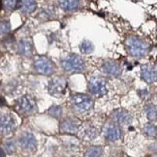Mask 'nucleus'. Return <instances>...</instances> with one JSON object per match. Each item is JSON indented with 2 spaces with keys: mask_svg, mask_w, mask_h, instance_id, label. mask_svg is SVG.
<instances>
[{
  "mask_svg": "<svg viewBox=\"0 0 157 157\" xmlns=\"http://www.w3.org/2000/svg\"><path fill=\"white\" fill-rule=\"evenodd\" d=\"M128 52L134 57H143L148 52V45L142 39L131 36L126 41Z\"/></svg>",
  "mask_w": 157,
  "mask_h": 157,
  "instance_id": "f257e3e1",
  "label": "nucleus"
},
{
  "mask_svg": "<svg viewBox=\"0 0 157 157\" xmlns=\"http://www.w3.org/2000/svg\"><path fill=\"white\" fill-rule=\"evenodd\" d=\"M62 67L65 71L70 72V73H76V72L83 71L86 65L80 56L70 54L62 60Z\"/></svg>",
  "mask_w": 157,
  "mask_h": 157,
  "instance_id": "f03ea898",
  "label": "nucleus"
},
{
  "mask_svg": "<svg viewBox=\"0 0 157 157\" xmlns=\"http://www.w3.org/2000/svg\"><path fill=\"white\" fill-rule=\"evenodd\" d=\"M72 106L77 112L86 113L92 108L93 102L89 96L86 94H75L71 98Z\"/></svg>",
  "mask_w": 157,
  "mask_h": 157,
  "instance_id": "7ed1b4c3",
  "label": "nucleus"
},
{
  "mask_svg": "<svg viewBox=\"0 0 157 157\" xmlns=\"http://www.w3.org/2000/svg\"><path fill=\"white\" fill-rule=\"evenodd\" d=\"M89 91L95 96H102L107 93V82L104 78L94 77L88 82Z\"/></svg>",
  "mask_w": 157,
  "mask_h": 157,
  "instance_id": "20e7f679",
  "label": "nucleus"
},
{
  "mask_svg": "<svg viewBox=\"0 0 157 157\" xmlns=\"http://www.w3.org/2000/svg\"><path fill=\"white\" fill-rule=\"evenodd\" d=\"M34 67L38 73L42 75H51L53 73L54 65L50 59L44 56H39L34 62Z\"/></svg>",
  "mask_w": 157,
  "mask_h": 157,
  "instance_id": "39448f33",
  "label": "nucleus"
},
{
  "mask_svg": "<svg viewBox=\"0 0 157 157\" xmlns=\"http://www.w3.org/2000/svg\"><path fill=\"white\" fill-rule=\"evenodd\" d=\"M17 111L21 113L28 114L35 111L36 109V102L30 96H22L17 102Z\"/></svg>",
  "mask_w": 157,
  "mask_h": 157,
  "instance_id": "423d86ee",
  "label": "nucleus"
},
{
  "mask_svg": "<svg viewBox=\"0 0 157 157\" xmlns=\"http://www.w3.org/2000/svg\"><path fill=\"white\" fill-rule=\"evenodd\" d=\"M66 86H67V82L64 78L57 77L54 78L49 83V90L50 93L54 96H60L65 92Z\"/></svg>",
  "mask_w": 157,
  "mask_h": 157,
  "instance_id": "0eeeda50",
  "label": "nucleus"
},
{
  "mask_svg": "<svg viewBox=\"0 0 157 157\" xmlns=\"http://www.w3.org/2000/svg\"><path fill=\"white\" fill-rule=\"evenodd\" d=\"M15 120L10 114L0 116V135L6 136L11 134L15 130Z\"/></svg>",
  "mask_w": 157,
  "mask_h": 157,
  "instance_id": "6e6552de",
  "label": "nucleus"
},
{
  "mask_svg": "<svg viewBox=\"0 0 157 157\" xmlns=\"http://www.w3.org/2000/svg\"><path fill=\"white\" fill-rule=\"evenodd\" d=\"M19 144L20 146L25 150H30V151H33L37 147V141H36V138L34 137L33 134L31 133H23V134L20 137L19 139Z\"/></svg>",
  "mask_w": 157,
  "mask_h": 157,
  "instance_id": "1a4fd4ad",
  "label": "nucleus"
},
{
  "mask_svg": "<svg viewBox=\"0 0 157 157\" xmlns=\"http://www.w3.org/2000/svg\"><path fill=\"white\" fill-rule=\"evenodd\" d=\"M142 78L147 83H154L157 80L156 68L152 65H144L142 67Z\"/></svg>",
  "mask_w": 157,
  "mask_h": 157,
  "instance_id": "9d476101",
  "label": "nucleus"
},
{
  "mask_svg": "<svg viewBox=\"0 0 157 157\" xmlns=\"http://www.w3.org/2000/svg\"><path fill=\"white\" fill-rule=\"evenodd\" d=\"M78 130V122L74 118H67L60 124V131L67 134H75Z\"/></svg>",
  "mask_w": 157,
  "mask_h": 157,
  "instance_id": "9b49d317",
  "label": "nucleus"
},
{
  "mask_svg": "<svg viewBox=\"0 0 157 157\" xmlns=\"http://www.w3.org/2000/svg\"><path fill=\"white\" fill-rule=\"evenodd\" d=\"M102 70H103L104 73L110 76L117 77L121 74V68H120L119 64L116 61H112V60L104 62L102 65Z\"/></svg>",
  "mask_w": 157,
  "mask_h": 157,
  "instance_id": "f8f14e48",
  "label": "nucleus"
},
{
  "mask_svg": "<svg viewBox=\"0 0 157 157\" xmlns=\"http://www.w3.org/2000/svg\"><path fill=\"white\" fill-rule=\"evenodd\" d=\"M113 120L121 125H127L132 122V116L125 110H117L113 113Z\"/></svg>",
  "mask_w": 157,
  "mask_h": 157,
  "instance_id": "ddd939ff",
  "label": "nucleus"
},
{
  "mask_svg": "<svg viewBox=\"0 0 157 157\" xmlns=\"http://www.w3.org/2000/svg\"><path fill=\"white\" fill-rule=\"evenodd\" d=\"M105 137L109 141H117L121 136V131H120L119 127L114 124H109L104 130Z\"/></svg>",
  "mask_w": 157,
  "mask_h": 157,
  "instance_id": "4468645a",
  "label": "nucleus"
},
{
  "mask_svg": "<svg viewBox=\"0 0 157 157\" xmlns=\"http://www.w3.org/2000/svg\"><path fill=\"white\" fill-rule=\"evenodd\" d=\"M17 52L21 56H29L32 53V44L31 41L28 39H22L17 45Z\"/></svg>",
  "mask_w": 157,
  "mask_h": 157,
  "instance_id": "2eb2a0df",
  "label": "nucleus"
},
{
  "mask_svg": "<svg viewBox=\"0 0 157 157\" xmlns=\"http://www.w3.org/2000/svg\"><path fill=\"white\" fill-rule=\"evenodd\" d=\"M98 135V131L95 127L91 125H87L86 127H84L82 132V136L86 139V140H94V139L97 137Z\"/></svg>",
  "mask_w": 157,
  "mask_h": 157,
  "instance_id": "dca6fc26",
  "label": "nucleus"
},
{
  "mask_svg": "<svg viewBox=\"0 0 157 157\" xmlns=\"http://www.w3.org/2000/svg\"><path fill=\"white\" fill-rule=\"evenodd\" d=\"M58 3L60 7L66 11H74L80 6V1H78V0H62Z\"/></svg>",
  "mask_w": 157,
  "mask_h": 157,
  "instance_id": "f3484780",
  "label": "nucleus"
},
{
  "mask_svg": "<svg viewBox=\"0 0 157 157\" xmlns=\"http://www.w3.org/2000/svg\"><path fill=\"white\" fill-rule=\"evenodd\" d=\"M36 5H37L36 1H33V0H25V1L21 2V9L23 13H31L36 8Z\"/></svg>",
  "mask_w": 157,
  "mask_h": 157,
  "instance_id": "a211bd4d",
  "label": "nucleus"
},
{
  "mask_svg": "<svg viewBox=\"0 0 157 157\" xmlns=\"http://www.w3.org/2000/svg\"><path fill=\"white\" fill-rule=\"evenodd\" d=\"M103 153V149L100 147H91L86 150L87 157H100Z\"/></svg>",
  "mask_w": 157,
  "mask_h": 157,
  "instance_id": "6ab92c4d",
  "label": "nucleus"
},
{
  "mask_svg": "<svg viewBox=\"0 0 157 157\" xmlns=\"http://www.w3.org/2000/svg\"><path fill=\"white\" fill-rule=\"evenodd\" d=\"M146 113H147V117H148V119L155 121L157 117V110L154 105H148L146 108Z\"/></svg>",
  "mask_w": 157,
  "mask_h": 157,
  "instance_id": "aec40b11",
  "label": "nucleus"
},
{
  "mask_svg": "<svg viewBox=\"0 0 157 157\" xmlns=\"http://www.w3.org/2000/svg\"><path fill=\"white\" fill-rule=\"evenodd\" d=\"M80 49H81V52L82 53H90L92 52L93 50H94V46L91 42L89 41H83L81 43V46H80Z\"/></svg>",
  "mask_w": 157,
  "mask_h": 157,
  "instance_id": "412c9836",
  "label": "nucleus"
},
{
  "mask_svg": "<svg viewBox=\"0 0 157 157\" xmlns=\"http://www.w3.org/2000/svg\"><path fill=\"white\" fill-rule=\"evenodd\" d=\"M144 132L146 133L148 137H155L156 136V127H155V125L150 124V123L146 124L144 126Z\"/></svg>",
  "mask_w": 157,
  "mask_h": 157,
  "instance_id": "4be33fe9",
  "label": "nucleus"
},
{
  "mask_svg": "<svg viewBox=\"0 0 157 157\" xmlns=\"http://www.w3.org/2000/svg\"><path fill=\"white\" fill-rule=\"evenodd\" d=\"M20 6L21 1H17V0H7V1L4 2V7L7 10H15Z\"/></svg>",
  "mask_w": 157,
  "mask_h": 157,
  "instance_id": "5701e85b",
  "label": "nucleus"
},
{
  "mask_svg": "<svg viewBox=\"0 0 157 157\" xmlns=\"http://www.w3.org/2000/svg\"><path fill=\"white\" fill-rule=\"evenodd\" d=\"M11 30V23L9 21H2L0 22V34H7Z\"/></svg>",
  "mask_w": 157,
  "mask_h": 157,
  "instance_id": "b1692460",
  "label": "nucleus"
},
{
  "mask_svg": "<svg viewBox=\"0 0 157 157\" xmlns=\"http://www.w3.org/2000/svg\"><path fill=\"white\" fill-rule=\"evenodd\" d=\"M49 113L53 117H60V116H61V113H62V108L59 106H53L50 108Z\"/></svg>",
  "mask_w": 157,
  "mask_h": 157,
  "instance_id": "393cba45",
  "label": "nucleus"
},
{
  "mask_svg": "<svg viewBox=\"0 0 157 157\" xmlns=\"http://www.w3.org/2000/svg\"><path fill=\"white\" fill-rule=\"evenodd\" d=\"M5 149H6V151H7L8 153H10V154L14 153L16 151V146H15V144L12 142V141L6 142L5 143Z\"/></svg>",
  "mask_w": 157,
  "mask_h": 157,
  "instance_id": "a878e982",
  "label": "nucleus"
},
{
  "mask_svg": "<svg viewBox=\"0 0 157 157\" xmlns=\"http://www.w3.org/2000/svg\"><path fill=\"white\" fill-rule=\"evenodd\" d=\"M0 157H5V153L2 148H0Z\"/></svg>",
  "mask_w": 157,
  "mask_h": 157,
  "instance_id": "bb28decb",
  "label": "nucleus"
},
{
  "mask_svg": "<svg viewBox=\"0 0 157 157\" xmlns=\"http://www.w3.org/2000/svg\"><path fill=\"white\" fill-rule=\"evenodd\" d=\"M3 104H4V101H3L1 98H0V106H2Z\"/></svg>",
  "mask_w": 157,
  "mask_h": 157,
  "instance_id": "cd10ccee",
  "label": "nucleus"
},
{
  "mask_svg": "<svg viewBox=\"0 0 157 157\" xmlns=\"http://www.w3.org/2000/svg\"><path fill=\"white\" fill-rule=\"evenodd\" d=\"M1 8H2V2L0 1V9H1Z\"/></svg>",
  "mask_w": 157,
  "mask_h": 157,
  "instance_id": "c85d7f7f",
  "label": "nucleus"
}]
</instances>
